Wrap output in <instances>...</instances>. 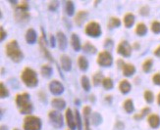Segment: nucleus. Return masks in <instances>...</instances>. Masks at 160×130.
<instances>
[{
    "label": "nucleus",
    "instance_id": "46",
    "mask_svg": "<svg viewBox=\"0 0 160 130\" xmlns=\"http://www.w3.org/2000/svg\"><path fill=\"white\" fill-rule=\"evenodd\" d=\"M116 64H117V66H118V69H123V68H124V66L126 63L122 60V59H118V60L116 61Z\"/></svg>",
    "mask_w": 160,
    "mask_h": 130
},
{
    "label": "nucleus",
    "instance_id": "12",
    "mask_svg": "<svg viewBox=\"0 0 160 130\" xmlns=\"http://www.w3.org/2000/svg\"><path fill=\"white\" fill-rule=\"evenodd\" d=\"M65 120H66V123H67V125H68V127H69L70 130H76L77 129L75 114H73V111H72V110L70 109V108L66 109Z\"/></svg>",
    "mask_w": 160,
    "mask_h": 130
},
{
    "label": "nucleus",
    "instance_id": "54",
    "mask_svg": "<svg viewBox=\"0 0 160 130\" xmlns=\"http://www.w3.org/2000/svg\"><path fill=\"white\" fill-rule=\"evenodd\" d=\"M75 104H76V105H77V104H78V106H79V104H80V100H75Z\"/></svg>",
    "mask_w": 160,
    "mask_h": 130
},
{
    "label": "nucleus",
    "instance_id": "55",
    "mask_svg": "<svg viewBox=\"0 0 160 130\" xmlns=\"http://www.w3.org/2000/svg\"><path fill=\"white\" fill-rule=\"evenodd\" d=\"M13 130H21V129L18 128V127H15V128H13Z\"/></svg>",
    "mask_w": 160,
    "mask_h": 130
},
{
    "label": "nucleus",
    "instance_id": "40",
    "mask_svg": "<svg viewBox=\"0 0 160 130\" xmlns=\"http://www.w3.org/2000/svg\"><path fill=\"white\" fill-rule=\"evenodd\" d=\"M150 29L153 33H160V22L157 20H154L150 25Z\"/></svg>",
    "mask_w": 160,
    "mask_h": 130
},
{
    "label": "nucleus",
    "instance_id": "33",
    "mask_svg": "<svg viewBox=\"0 0 160 130\" xmlns=\"http://www.w3.org/2000/svg\"><path fill=\"white\" fill-rule=\"evenodd\" d=\"M91 122L92 125L97 126L102 122V117L101 114H98L97 111H94V113L91 114Z\"/></svg>",
    "mask_w": 160,
    "mask_h": 130
},
{
    "label": "nucleus",
    "instance_id": "35",
    "mask_svg": "<svg viewBox=\"0 0 160 130\" xmlns=\"http://www.w3.org/2000/svg\"><path fill=\"white\" fill-rule=\"evenodd\" d=\"M65 10H66V14L68 15L69 17L74 16V14H75V5H74V2L73 1H66Z\"/></svg>",
    "mask_w": 160,
    "mask_h": 130
},
{
    "label": "nucleus",
    "instance_id": "13",
    "mask_svg": "<svg viewBox=\"0 0 160 130\" xmlns=\"http://www.w3.org/2000/svg\"><path fill=\"white\" fill-rule=\"evenodd\" d=\"M84 114V124L85 130H91V108L90 106H85L83 108Z\"/></svg>",
    "mask_w": 160,
    "mask_h": 130
},
{
    "label": "nucleus",
    "instance_id": "39",
    "mask_svg": "<svg viewBox=\"0 0 160 130\" xmlns=\"http://www.w3.org/2000/svg\"><path fill=\"white\" fill-rule=\"evenodd\" d=\"M75 117H76L77 129H78V130H82V128H83V123H84V121H82V117H81L80 111H78V110L75 111Z\"/></svg>",
    "mask_w": 160,
    "mask_h": 130
},
{
    "label": "nucleus",
    "instance_id": "52",
    "mask_svg": "<svg viewBox=\"0 0 160 130\" xmlns=\"http://www.w3.org/2000/svg\"><path fill=\"white\" fill-rule=\"evenodd\" d=\"M156 102H157V104L160 106V92L158 93V95H157V97H156Z\"/></svg>",
    "mask_w": 160,
    "mask_h": 130
},
{
    "label": "nucleus",
    "instance_id": "47",
    "mask_svg": "<svg viewBox=\"0 0 160 130\" xmlns=\"http://www.w3.org/2000/svg\"><path fill=\"white\" fill-rule=\"evenodd\" d=\"M115 125H116V128H117L118 130H123V129L125 128L124 123H122L121 121H117V122H116V124H115Z\"/></svg>",
    "mask_w": 160,
    "mask_h": 130
},
{
    "label": "nucleus",
    "instance_id": "11",
    "mask_svg": "<svg viewBox=\"0 0 160 130\" xmlns=\"http://www.w3.org/2000/svg\"><path fill=\"white\" fill-rule=\"evenodd\" d=\"M48 88H49V91L51 92V94H53L54 96H59L63 94V92L65 90L64 85L57 79L51 80L49 84H48Z\"/></svg>",
    "mask_w": 160,
    "mask_h": 130
},
{
    "label": "nucleus",
    "instance_id": "48",
    "mask_svg": "<svg viewBox=\"0 0 160 130\" xmlns=\"http://www.w3.org/2000/svg\"><path fill=\"white\" fill-rule=\"evenodd\" d=\"M49 42H50V46L51 47H55V45H56V43H55V37L53 36V34H50Z\"/></svg>",
    "mask_w": 160,
    "mask_h": 130
},
{
    "label": "nucleus",
    "instance_id": "51",
    "mask_svg": "<svg viewBox=\"0 0 160 130\" xmlns=\"http://www.w3.org/2000/svg\"><path fill=\"white\" fill-rule=\"evenodd\" d=\"M105 100H106V102H108L109 104L112 103V96L109 95V96H105Z\"/></svg>",
    "mask_w": 160,
    "mask_h": 130
},
{
    "label": "nucleus",
    "instance_id": "17",
    "mask_svg": "<svg viewBox=\"0 0 160 130\" xmlns=\"http://www.w3.org/2000/svg\"><path fill=\"white\" fill-rule=\"evenodd\" d=\"M118 88H119V91H120L122 94L126 95L132 90V84L128 79H122L118 85Z\"/></svg>",
    "mask_w": 160,
    "mask_h": 130
},
{
    "label": "nucleus",
    "instance_id": "24",
    "mask_svg": "<svg viewBox=\"0 0 160 130\" xmlns=\"http://www.w3.org/2000/svg\"><path fill=\"white\" fill-rule=\"evenodd\" d=\"M78 66H79V69L82 70V72H85L88 69V59L85 57L84 55H81L78 57Z\"/></svg>",
    "mask_w": 160,
    "mask_h": 130
},
{
    "label": "nucleus",
    "instance_id": "10",
    "mask_svg": "<svg viewBox=\"0 0 160 130\" xmlns=\"http://www.w3.org/2000/svg\"><path fill=\"white\" fill-rule=\"evenodd\" d=\"M29 94L28 92H23V93H19V94L16 95L15 97V103H16L17 107L19 108V111L24 109L25 107L29 106V104H32L29 102Z\"/></svg>",
    "mask_w": 160,
    "mask_h": 130
},
{
    "label": "nucleus",
    "instance_id": "38",
    "mask_svg": "<svg viewBox=\"0 0 160 130\" xmlns=\"http://www.w3.org/2000/svg\"><path fill=\"white\" fill-rule=\"evenodd\" d=\"M143 98H144V100H146V102L147 104H151L154 100L153 92L150 91V90H146L143 93Z\"/></svg>",
    "mask_w": 160,
    "mask_h": 130
},
{
    "label": "nucleus",
    "instance_id": "43",
    "mask_svg": "<svg viewBox=\"0 0 160 130\" xmlns=\"http://www.w3.org/2000/svg\"><path fill=\"white\" fill-rule=\"evenodd\" d=\"M152 82H153L155 85H159L160 86V72H156L154 73L151 77Z\"/></svg>",
    "mask_w": 160,
    "mask_h": 130
},
{
    "label": "nucleus",
    "instance_id": "6",
    "mask_svg": "<svg viewBox=\"0 0 160 130\" xmlns=\"http://www.w3.org/2000/svg\"><path fill=\"white\" fill-rule=\"evenodd\" d=\"M85 33L88 36L94 37V38L100 36L101 35V27H100L99 23L95 21H91L88 23L85 27Z\"/></svg>",
    "mask_w": 160,
    "mask_h": 130
},
{
    "label": "nucleus",
    "instance_id": "22",
    "mask_svg": "<svg viewBox=\"0 0 160 130\" xmlns=\"http://www.w3.org/2000/svg\"><path fill=\"white\" fill-rule=\"evenodd\" d=\"M71 45H72L73 47V49L77 51V52H79L81 51L82 49V44H81V40H80V37L78 36L77 33H72L71 34Z\"/></svg>",
    "mask_w": 160,
    "mask_h": 130
},
{
    "label": "nucleus",
    "instance_id": "23",
    "mask_svg": "<svg viewBox=\"0 0 160 130\" xmlns=\"http://www.w3.org/2000/svg\"><path fill=\"white\" fill-rule=\"evenodd\" d=\"M51 106L56 111H62L66 108V102L62 98H53L51 100Z\"/></svg>",
    "mask_w": 160,
    "mask_h": 130
},
{
    "label": "nucleus",
    "instance_id": "53",
    "mask_svg": "<svg viewBox=\"0 0 160 130\" xmlns=\"http://www.w3.org/2000/svg\"><path fill=\"white\" fill-rule=\"evenodd\" d=\"M90 97H91V101H94V95H91Z\"/></svg>",
    "mask_w": 160,
    "mask_h": 130
},
{
    "label": "nucleus",
    "instance_id": "31",
    "mask_svg": "<svg viewBox=\"0 0 160 130\" xmlns=\"http://www.w3.org/2000/svg\"><path fill=\"white\" fill-rule=\"evenodd\" d=\"M103 79H104L103 73L101 72H96L94 73V75H92V84H94V86H98V85L102 84Z\"/></svg>",
    "mask_w": 160,
    "mask_h": 130
},
{
    "label": "nucleus",
    "instance_id": "21",
    "mask_svg": "<svg viewBox=\"0 0 160 130\" xmlns=\"http://www.w3.org/2000/svg\"><path fill=\"white\" fill-rule=\"evenodd\" d=\"M136 66L135 65L131 64V63H126L124 68L122 69V72H123V75L126 76V77H129V76H132L134 74L136 73Z\"/></svg>",
    "mask_w": 160,
    "mask_h": 130
},
{
    "label": "nucleus",
    "instance_id": "2",
    "mask_svg": "<svg viewBox=\"0 0 160 130\" xmlns=\"http://www.w3.org/2000/svg\"><path fill=\"white\" fill-rule=\"evenodd\" d=\"M29 4L28 1H21L16 5V9L14 11V19L18 24H27L29 21Z\"/></svg>",
    "mask_w": 160,
    "mask_h": 130
},
{
    "label": "nucleus",
    "instance_id": "26",
    "mask_svg": "<svg viewBox=\"0 0 160 130\" xmlns=\"http://www.w3.org/2000/svg\"><path fill=\"white\" fill-rule=\"evenodd\" d=\"M40 73L43 77L45 78H49L53 73V69L49 64H44L42 66V69H40Z\"/></svg>",
    "mask_w": 160,
    "mask_h": 130
},
{
    "label": "nucleus",
    "instance_id": "19",
    "mask_svg": "<svg viewBox=\"0 0 160 130\" xmlns=\"http://www.w3.org/2000/svg\"><path fill=\"white\" fill-rule=\"evenodd\" d=\"M88 15V12L87 10H80L79 12L77 13L76 17H75V23L78 27H82L84 24V22L85 21Z\"/></svg>",
    "mask_w": 160,
    "mask_h": 130
},
{
    "label": "nucleus",
    "instance_id": "36",
    "mask_svg": "<svg viewBox=\"0 0 160 130\" xmlns=\"http://www.w3.org/2000/svg\"><path fill=\"white\" fill-rule=\"evenodd\" d=\"M102 86L105 90H111L114 87V82L113 79L111 77H104V79L102 81Z\"/></svg>",
    "mask_w": 160,
    "mask_h": 130
},
{
    "label": "nucleus",
    "instance_id": "44",
    "mask_svg": "<svg viewBox=\"0 0 160 130\" xmlns=\"http://www.w3.org/2000/svg\"><path fill=\"white\" fill-rule=\"evenodd\" d=\"M114 43H113V40L111 38H106L105 40H104V46H105L107 49H111V48L113 47Z\"/></svg>",
    "mask_w": 160,
    "mask_h": 130
},
{
    "label": "nucleus",
    "instance_id": "3",
    "mask_svg": "<svg viewBox=\"0 0 160 130\" xmlns=\"http://www.w3.org/2000/svg\"><path fill=\"white\" fill-rule=\"evenodd\" d=\"M21 80L23 81V83L29 88H35L38 86V74L35 69L26 66V68L22 70L21 72Z\"/></svg>",
    "mask_w": 160,
    "mask_h": 130
},
{
    "label": "nucleus",
    "instance_id": "29",
    "mask_svg": "<svg viewBox=\"0 0 160 130\" xmlns=\"http://www.w3.org/2000/svg\"><path fill=\"white\" fill-rule=\"evenodd\" d=\"M123 108H124L125 111L127 114H132L134 110H135V106H134V102L132 99H126L124 103H123Z\"/></svg>",
    "mask_w": 160,
    "mask_h": 130
},
{
    "label": "nucleus",
    "instance_id": "15",
    "mask_svg": "<svg viewBox=\"0 0 160 130\" xmlns=\"http://www.w3.org/2000/svg\"><path fill=\"white\" fill-rule=\"evenodd\" d=\"M56 39H57L59 49H60L61 51H65L67 46H68V40H67V37L64 34V32L58 31L57 35H56Z\"/></svg>",
    "mask_w": 160,
    "mask_h": 130
},
{
    "label": "nucleus",
    "instance_id": "45",
    "mask_svg": "<svg viewBox=\"0 0 160 130\" xmlns=\"http://www.w3.org/2000/svg\"><path fill=\"white\" fill-rule=\"evenodd\" d=\"M0 32H1V37H0V40L1 41H4L5 38L7 37V32L5 31V29L3 27H0Z\"/></svg>",
    "mask_w": 160,
    "mask_h": 130
},
{
    "label": "nucleus",
    "instance_id": "27",
    "mask_svg": "<svg viewBox=\"0 0 160 130\" xmlns=\"http://www.w3.org/2000/svg\"><path fill=\"white\" fill-rule=\"evenodd\" d=\"M121 25V20L118 17H110L108 20V23H107V28L108 29H114L117 28Z\"/></svg>",
    "mask_w": 160,
    "mask_h": 130
},
{
    "label": "nucleus",
    "instance_id": "5",
    "mask_svg": "<svg viewBox=\"0 0 160 130\" xmlns=\"http://www.w3.org/2000/svg\"><path fill=\"white\" fill-rule=\"evenodd\" d=\"M96 63L102 68H109L113 65V56L108 50H103L98 53Z\"/></svg>",
    "mask_w": 160,
    "mask_h": 130
},
{
    "label": "nucleus",
    "instance_id": "16",
    "mask_svg": "<svg viewBox=\"0 0 160 130\" xmlns=\"http://www.w3.org/2000/svg\"><path fill=\"white\" fill-rule=\"evenodd\" d=\"M25 38H26L27 43L35 44L36 42V40H38V33H36V31L33 28H29L27 29V31H26Z\"/></svg>",
    "mask_w": 160,
    "mask_h": 130
},
{
    "label": "nucleus",
    "instance_id": "28",
    "mask_svg": "<svg viewBox=\"0 0 160 130\" xmlns=\"http://www.w3.org/2000/svg\"><path fill=\"white\" fill-rule=\"evenodd\" d=\"M135 32H136V34L137 35H139V36H143V35H146V32H147V27H146V25L143 23V22H140V23H139L137 25V27L135 28Z\"/></svg>",
    "mask_w": 160,
    "mask_h": 130
},
{
    "label": "nucleus",
    "instance_id": "8",
    "mask_svg": "<svg viewBox=\"0 0 160 130\" xmlns=\"http://www.w3.org/2000/svg\"><path fill=\"white\" fill-rule=\"evenodd\" d=\"M38 45H39V49L42 51V53L43 55V57L47 59L49 62H53L54 59L52 57V55L50 53V51L47 49L46 47V38H45V33H44L43 29L42 28V35H40L39 39H38Z\"/></svg>",
    "mask_w": 160,
    "mask_h": 130
},
{
    "label": "nucleus",
    "instance_id": "30",
    "mask_svg": "<svg viewBox=\"0 0 160 130\" xmlns=\"http://www.w3.org/2000/svg\"><path fill=\"white\" fill-rule=\"evenodd\" d=\"M81 85H82V88H83L85 92H88L91 90V83L90 78H88L87 75H82V77H81Z\"/></svg>",
    "mask_w": 160,
    "mask_h": 130
},
{
    "label": "nucleus",
    "instance_id": "14",
    "mask_svg": "<svg viewBox=\"0 0 160 130\" xmlns=\"http://www.w3.org/2000/svg\"><path fill=\"white\" fill-rule=\"evenodd\" d=\"M60 63H61V68L64 72H70L72 69V59L68 55H65V54L61 55Z\"/></svg>",
    "mask_w": 160,
    "mask_h": 130
},
{
    "label": "nucleus",
    "instance_id": "4",
    "mask_svg": "<svg viewBox=\"0 0 160 130\" xmlns=\"http://www.w3.org/2000/svg\"><path fill=\"white\" fill-rule=\"evenodd\" d=\"M42 126V122L40 117L35 116H27L24 118L23 129L24 130H40Z\"/></svg>",
    "mask_w": 160,
    "mask_h": 130
},
{
    "label": "nucleus",
    "instance_id": "20",
    "mask_svg": "<svg viewBox=\"0 0 160 130\" xmlns=\"http://www.w3.org/2000/svg\"><path fill=\"white\" fill-rule=\"evenodd\" d=\"M147 123L151 128H157L160 125V117L156 114H150L147 117Z\"/></svg>",
    "mask_w": 160,
    "mask_h": 130
},
{
    "label": "nucleus",
    "instance_id": "18",
    "mask_svg": "<svg viewBox=\"0 0 160 130\" xmlns=\"http://www.w3.org/2000/svg\"><path fill=\"white\" fill-rule=\"evenodd\" d=\"M135 20L136 17L135 15L131 12H128L124 15V18H123V23H124V25L126 28H132L134 24H135Z\"/></svg>",
    "mask_w": 160,
    "mask_h": 130
},
{
    "label": "nucleus",
    "instance_id": "42",
    "mask_svg": "<svg viewBox=\"0 0 160 130\" xmlns=\"http://www.w3.org/2000/svg\"><path fill=\"white\" fill-rule=\"evenodd\" d=\"M59 5H60V2L59 1H50L49 4H48V9H49L51 12H55L57 9Z\"/></svg>",
    "mask_w": 160,
    "mask_h": 130
},
{
    "label": "nucleus",
    "instance_id": "41",
    "mask_svg": "<svg viewBox=\"0 0 160 130\" xmlns=\"http://www.w3.org/2000/svg\"><path fill=\"white\" fill-rule=\"evenodd\" d=\"M149 12H150V9H149V7H148L147 5L141 6L140 8V10H139L140 15H141V16H143V17L148 16V15H149Z\"/></svg>",
    "mask_w": 160,
    "mask_h": 130
},
{
    "label": "nucleus",
    "instance_id": "32",
    "mask_svg": "<svg viewBox=\"0 0 160 130\" xmlns=\"http://www.w3.org/2000/svg\"><path fill=\"white\" fill-rule=\"evenodd\" d=\"M149 111H150V108L149 107H144L143 109H141V111H140L139 114H134V120H143V118L147 116L148 114H149Z\"/></svg>",
    "mask_w": 160,
    "mask_h": 130
},
{
    "label": "nucleus",
    "instance_id": "7",
    "mask_svg": "<svg viewBox=\"0 0 160 130\" xmlns=\"http://www.w3.org/2000/svg\"><path fill=\"white\" fill-rule=\"evenodd\" d=\"M48 118L51 122V124L54 126L55 128H61L64 125V120H63V116L59 111L52 110L49 111L48 113Z\"/></svg>",
    "mask_w": 160,
    "mask_h": 130
},
{
    "label": "nucleus",
    "instance_id": "49",
    "mask_svg": "<svg viewBox=\"0 0 160 130\" xmlns=\"http://www.w3.org/2000/svg\"><path fill=\"white\" fill-rule=\"evenodd\" d=\"M153 54L156 56V57H159L160 58V45H158L157 47L155 48V50L153 51Z\"/></svg>",
    "mask_w": 160,
    "mask_h": 130
},
{
    "label": "nucleus",
    "instance_id": "25",
    "mask_svg": "<svg viewBox=\"0 0 160 130\" xmlns=\"http://www.w3.org/2000/svg\"><path fill=\"white\" fill-rule=\"evenodd\" d=\"M82 49H83V51L85 52V53L90 54V55H94V54L96 53V52H97L96 47L94 45V44H91L90 41H85L84 43L83 47H82Z\"/></svg>",
    "mask_w": 160,
    "mask_h": 130
},
{
    "label": "nucleus",
    "instance_id": "1",
    "mask_svg": "<svg viewBox=\"0 0 160 130\" xmlns=\"http://www.w3.org/2000/svg\"><path fill=\"white\" fill-rule=\"evenodd\" d=\"M5 54L14 63H20L23 61L24 54L16 39H11L5 45Z\"/></svg>",
    "mask_w": 160,
    "mask_h": 130
},
{
    "label": "nucleus",
    "instance_id": "37",
    "mask_svg": "<svg viewBox=\"0 0 160 130\" xmlns=\"http://www.w3.org/2000/svg\"><path fill=\"white\" fill-rule=\"evenodd\" d=\"M9 95H10V92L8 90V88L1 81V83H0V97L2 99H5V98H8Z\"/></svg>",
    "mask_w": 160,
    "mask_h": 130
},
{
    "label": "nucleus",
    "instance_id": "34",
    "mask_svg": "<svg viewBox=\"0 0 160 130\" xmlns=\"http://www.w3.org/2000/svg\"><path fill=\"white\" fill-rule=\"evenodd\" d=\"M152 66H153V60L151 58H147L143 61V65H141V68H143V70L144 72H149Z\"/></svg>",
    "mask_w": 160,
    "mask_h": 130
},
{
    "label": "nucleus",
    "instance_id": "56",
    "mask_svg": "<svg viewBox=\"0 0 160 130\" xmlns=\"http://www.w3.org/2000/svg\"><path fill=\"white\" fill-rule=\"evenodd\" d=\"M69 130H70V129H69Z\"/></svg>",
    "mask_w": 160,
    "mask_h": 130
},
{
    "label": "nucleus",
    "instance_id": "50",
    "mask_svg": "<svg viewBox=\"0 0 160 130\" xmlns=\"http://www.w3.org/2000/svg\"><path fill=\"white\" fill-rule=\"evenodd\" d=\"M132 47H133V49H135V50H139L140 49V43L139 42H134L133 43V45H132Z\"/></svg>",
    "mask_w": 160,
    "mask_h": 130
},
{
    "label": "nucleus",
    "instance_id": "9",
    "mask_svg": "<svg viewBox=\"0 0 160 130\" xmlns=\"http://www.w3.org/2000/svg\"><path fill=\"white\" fill-rule=\"evenodd\" d=\"M132 49H133L132 45L127 41V40H121V41L118 43L116 51L119 55L122 56V57L129 58L130 56L132 55Z\"/></svg>",
    "mask_w": 160,
    "mask_h": 130
}]
</instances>
